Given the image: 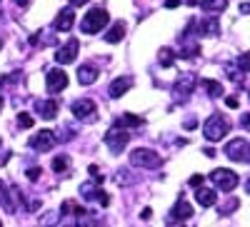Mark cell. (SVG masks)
Returning <instances> with one entry per match:
<instances>
[{
	"instance_id": "5b68a950",
	"label": "cell",
	"mask_w": 250,
	"mask_h": 227,
	"mask_svg": "<svg viewBox=\"0 0 250 227\" xmlns=\"http://www.w3.org/2000/svg\"><path fill=\"white\" fill-rule=\"evenodd\" d=\"M210 180L215 182V188H220L223 192H230V190H235L238 188V175L233 172V170H225V168H220V170H213V175H210Z\"/></svg>"
},
{
	"instance_id": "4fadbf2b",
	"label": "cell",
	"mask_w": 250,
	"mask_h": 227,
	"mask_svg": "<svg viewBox=\"0 0 250 227\" xmlns=\"http://www.w3.org/2000/svg\"><path fill=\"white\" fill-rule=\"evenodd\" d=\"M195 202L200 205V208H213V205L218 202V195H215V190H208V188H203V185H198L195 188Z\"/></svg>"
},
{
	"instance_id": "f546056e",
	"label": "cell",
	"mask_w": 250,
	"mask_h": 227,
	"mask_svg": "<svg viewBox=\"0 0 250 227\" xmlns=\"http://www.w3.org/2000/svg\"><path fill=\"white\" fill-rule=\"evenodd\" d=\"M225 105H228V108H238L240 102H238V97H235V95H230V97L225 100Z\"/></svg>"
},
{
	"instance_id": "3957f363",
	"label": "cell",
	"mask_w": 250,
	"mask_h": 227,
	"mask_svg": "<svg viewBox=\"0 0 250 227\" xmlns=\"http://www.w3.org/2000/svg\"><path fill=\"white\" fill-rule=\"evenodd\" d=\"M130 162L135 165V168H148V170H155V168H160L163 157H160L155 150H148V148H138V150H133V155H130Z\"/></svg>"
},
{
	"instance_id": "52a82bcc",
	"label": "cell",
	"mask_w": 250,
	"mask_h": 227,
	"mask_svg": "<svg viewBox=\"0 0 250 227\" xmlns=\"http://www.w3.org/2000/svg\"><path fill=\"white\" fill-rule=\"evenodd\" d=\"M55 142H58L55 132H50V130H40L35 137H30V148H33V150H40V152H48V150L55 148Z\"/></svg>"
},
{
	"instance_id": "7402d4cb",
	"label": "cell",
	"mask_w": 250,
	"mask_h": 227,
	"mask_svg": "<svg viewBox=\"0 0 250 227\" xmlns=\"http://www.w3.org/2000/svg\"><path fill=\"white\" fill-rule=\"evenodd\" d=\"M225 5H228V0H203V3H200V8H203V10H208V13L225 10Z\"/></svg>"
},
{
	"instance_id": "6da1fadb",
	"label": "cell",
	"mask_w": 250,
	"mask_h": 227,
	"mask_svg": "<svg viewBox=\"0 0 250 227\" xmlns=\"http://www.w3.org/2000/svg\"><path fill=\"white\" fill-rule=\"evenodd\" d=\"M105 25H108V10L105 8H93L85 18L80 20V30L88 33V35L100 33V28H105Z\"/></svg>"
},
{
	"instance_id": "7c38bea8",
	"label": "cell",
	"mask_w": 250,
	"mask_h": 227,
	"mask_svg": "<svg viewBox=\"0 0 250 227\" xmlns=\"http://www.w3.org/2000/svg\"><path fill=\"white\" fill-rule=\"evenodd\" d=\"M188 217H193V208H190V205H188L185 200H178V202H175V208H173V212H170V217H168V225L185 222Z\"/></svg>"
},
{
	"instance_id": "d4e9b609",
	"label": "cell",
	"mask_w": 250,
	"mask_h": 227,
	"mask_svg": "<svg viewBox=\"0 0 250 227\" xmlns=\"http://www.w3.org/2000/svg\"><path fill=\"white\" fill-rule=\"evenodd\" d=\"M198 55H200V45H188V48L180 50V57H188V60H193Z\"/></svg>"
},
{
	"instance_id": "30bf717a",
	"label": "cell",
	"mask_w": 250,
	"mask_h": 227,
	"mask_svg": "<svg viewBox=\"0 0 250 227\" xmlns=\"http://www.w3.org/2000/svg\"><path fill=\"white\" fill-rule=\"evenodd\" d=\"M73 25H75V10H73V5H70V8H62V10L58 13V18H55L53 28L60 30V33H68Z\"/></svg>"
},
{
	"instance_id": "603a6c76",
	"label": "cell",
	"mask_w": 250,
	"mask_h": 227,
	"mask_svg": "<svg viewBox=\"0 0 250 227\" xmlns=\"http://www.w3.org/2000/svg\"><path fill=\"white\" fill-rule=\"evenodd\" d=\"M173 57H175V53H173L170 48H163V50L158 53V60H160L163 68H170V65H173Z\"/></svg>"
},
{
	"instance_id": "ba28073f",
	"label": "cell",
	"mask_w": 250,
	"mask_h": 227,
	"mask_svg": "<svg viewBox=\"0 0 250 227\" xmlns=\"http://www.w3.org/2000/svg\"><path fill=\"white\" fill-rule=\"evenodd\" d=\"M78 50H80V43H78L75 38H70L62 48H58L55 60H58V63H62V65H68V63H73V60L78 57Z\"/></svg>"
},
{
	"instance_id": "f1b7e54d",
	"label": "cell",
	"mask_w": 250,
	"mask_h": 227,
	"mask_svg": "<svg viewBox=\"0 0 250 227\" xmlns=\"http://www.w3.org/2000/svg\"><path fill=\"white\" fill-rule=\"evenodd\" d=\"M25 175H28V177H30V180H38V177H40V175H43V170H40V168H30V170H28V172H25Z\"/></svg>"
},
{
	"instance_id": "74e56055",
	"label": "cell",
	"mask_w": 250,
	"mask_h": 227,
	"mask_svg": "<svg viewBox=\"0 0 250 227\" xmlns=\"http://www.w3.org/2000/svg\"><path fill=\"white\" fill-rule=\"evenodd\" d=\"M15 3H18L20 8H28V5H30V0H15Z\"/></svg>"
},
{
	"instance_id": "e575fe53",
	"label": "cell",
	"mask_w": 250,
	"mask_h": 227,
	"mask_svg": "<svg viewBox=\"0 0 250 227\" xmlns=\"http://www.w3.org/2000/svg\"><path fill=\"white\" fill-rule=\"evenodd\" d=\"M195 125H198V120H185V128H188V130H193Z\"/></svg>"
},
{
	"instance_id": "2e32d148",
	"label": "cell",
	"mask_w": 250,
	"mask_h": 227,
	"mask_svg": "<svg viewBox=\"0 0 250 227\" xmlns=\"http://www.w3.org/2000/svg\"><path fill=\"white\" fill-rule=\"evenodd\" d=\"M73 115L75 117H93L95 115V102L93 100H78V102H73Z\"/></svg>"
},
{
	"instance_id": "7a4b0ae2",
	"label": "cell",
	"mask_w": 250,
	"mask_h": 227,
	"mask_svg": "<svg viewBox=\"0 0 250 227\" xmlns=\"http://www.w3.org/2000/svg\"><path fill=\"white\" fill-rule=\"evenodd\" d=\"M228 130H230V125H228V120L223 115H213V117H208L205 120V125H203V135L210 140V142H218L228 135Z\"/></svg>"
},
{
	"instance_id": "ffe728a7",
	"label": "cell",
	"mask_w": 250,
	"mask_h": 227,
	"mask_svg": "<svg viewBox=\"0 0 250 227\" xmlns=\"http://www.w3.org/2000/svg\"><path fill=\"white\" fill-rule=\"evenodd\" d=\"M203 88L208 90V95H210V97H220L223 95V85H220V82H215V80H210V77L203 80Z\"/></svg>"
},
{
	"instance_id": "4316f807",
	"label": "cell",
	"mask_w": 250,
	"mask_h": 227,
	"mask_svg": "<svg viewBox=\"0 0 250 227\" xmlns=\"http://www.w3.org/2000/svg\"><path fill=\"white\" fill-rule=\"evenodd\" d=\"M18 125L20 128H33V115L30 113H20L18 115Z\"/></svg>"
},
{
	"instance_id": "e0dca14e",
	"label": "cell",
	"mask_w": 250,
	"mask_h": 227,
	"mask_svg": "<svg viewBox=\"0 0 250 227\" xmlns=\"http://www.w3.org/2000/svg\"><path fill=\"white\" fill-rule=\"evenodd\" d=\"M95 77H98V68H93V65H80L78 68V82L80 85H93Z\"/></svg>"
},
{
	"instance_id": "b9f144b4",
	"label": "cell",
	"mask_w": 250,
	"mask_h": 227,
	"mask_svg": "<svg viewBox=\"0 0 250 227\" xmlns=\"http://www.w3.org/2000/svg\"><path fill=\"white\" fill-rule=\"evenodd\" d=\"M0 48H3V40H0Z\"/></svg>"
},
{
	"instance_id": "8fae6325",
	"label": "cell",
	"mask_w": 250,
	"mask_h": 227,
	"mask_svg": "<svg viewBox=\"0 0 250 227\" xmlns=\"http://www.w3.org/2000/svg\"><path fill=\"white\" fill-rule=\"evenodd\" d=\"M35 113L43 117V120H55V115H58V100H53V97L38 100L35 102Z\"/></svg>"
},
{
	"instance_id": "f35d334b",
	"label": "cell",
	"mask_w": 250,
	"mask_h": 227,
	"mask_svg": "<svg viewBox=\"0 0 250 227\" xmlns=\"http://www.w3.org/2000/svg\"><path fill=\"white\" fill-rule=\"evenodd\" d=\"M245 190H248V195H250V177L245 180Z\"/></svg>"
},
{
	"instance_id": "484cf974",
	"label": "cell",
	"mask_w": 250,
	"mask_h": 227,
	"mask_svg": "<svg viewBox=\"0 0 250 227\" xmlns=\"http://www.w3.org/2000/svg\"><path fill=\"white\" fill-rule=\"evenodd\" d=\"M238 68H240V73H250V53H243L238 57Z\"/></svg>"
},
{
	"instance_id": "5bb4252c",
	"label": "cell",
	"mask_w": 250,
	"mask_h": 227,
	"mask_svg": "<svg viewBox=\"0 0 250 227\" xmlns=\"http://www.w3.org/2000/svg\"><path fill=\"white\" fill-rule=\"evenodd\" d=\"M198 85V80L193 77V75H183L178 82H175V95L180 97V100H185L188 95H190L193 93V88Z\"/></svg>"
},
{
	"instance_id": "8992f818",
	"label": "cell",
	"mask_w": 250,
	"mask_h": 227,
	"mask_svg": "<svg viewBox=\"0 0 250 227\" xmlns=\"http://www.w3.org/2000/svg\"><path fill=\"white\" fill-rule=\"evenodd\" d=\"M225 155L230 157V160H235V162H250V145L245 140H230L225 145Z\"/></svg>"
},
{
	"instance_id": "d6a6232c",
	"label": "cell",
	"mask_w": 250,
	"mask_h": 227,
	"mask_svg": "<svg viewBox=\"0 0 250 227\" xmlns=\"http://www.w3.org/2000/svg\"><path fill=\"white\" fill-rule=\"evenodd\" d=\"M180 0H165V8H178Z\"/></svg>"
},
{
	"instance_id": "4dcf8cb0",
	"label": "cell",
	"mask_w": 250,
	"mask_h": 227,
	"mask_svg": "<svg viewBox=\"0 0 250 227\" xmlns=\"http://www.w3.org/2000/svg\"><path fill=\"white\" fill-rule=\"evenodd\" d=\"M240 125H243L245 130H250V113H245V115L240 117Z\"/></svg>"
},
{
	"instance_id": "83f0119b",
	"label": "cell",
	"mask_w": 250,
	"mask_h": 227,
	"mask_svg": "<svg viewBox=\"0 0 250 227\" xmlns=\"http://www.w3.org/2000/svg\"><path fill=\"white\" fill-rule=\"evenodd\" d=\"M235 208H238V200H230V202L225 205V208H220V215H230Z\"/></svg>"
},
{
	"instance_id": "44dd1931",
	"label": "cell",
	"mask_w": 250,
	"mask_h": 227,
	"mask_svg": "<svg viewBox=\"0 0 250 227\" xmlns=\"http://www.w3.org/2000/svg\"><path fill=\"white\" fill-rule=\"evenodd\" d=\"M68 212H75V215L80 217V215H85V208H83V205H78V202H73V200H68V202H62L60 215H68Z\"/></svg>"
},
{
	"instance_id": "8d00e7d4",
	"label": "cell",
	"mask_w": 250,
	"mask_h": 227,
	"mask_svg": "<svg viewBox=\"0 0 250 227\" xmlns=\"http://www.w3.org/2000/svg\"><path fill=\"white\" fill-rule=\"evenodd\" d=\"M85 3H88V0H70V5H73V8H78V5H85Z\"/></svg>"
},
{
	"instance_id": "836d02e7",
	"label": "cell",
	"mask_w": 250,
	"mask_h": 227,
	"mask_svg": "<svg viewBox=\"0 0 250 227\" xmlns=\"http://www.w3.org/2000/svg\"><path fill=\"white\" fill-rule=\"evenodd\" d=\"M240 13H243V15H250V3H243V5H240Z\"/></svg>"
},
{
	"instance_id": "9a60e30c",
	"label": "cell",
	"mask_w": 250,
	"mask_h": 227,
	"mask_svg": "<svg viewBox=\"0 0 250 227\" xmlns=\"http://www.w3.org/2000/svg\"><path fill=\"white\" fill-rule=\"evenodd\" d=\"M133 88V80L130 77H115L113 82H110V97H123L125 93H128Z\"/></svg>"
},
{
	"instance_id": "9c48e42d",
	"label": "cell",
	"mask_w": 250,
	"mask_h": 227,
	"mask_svg": "<svg viewBox=\"0 0 250 227\" xmlns=\"http://www.w3.org/2000/svg\"><path fill=\"white\" fill-rule=\"evenodd\" d=\"M45 85H48V93L50 95H55V93H60V90H65L68 88V75L62 73V70H50L48 73V80H45Z\"/></svg>"
},
{
	"instance_id": "d590c367",
	"label": "cell",
	"mask_w": 250,
	"mask_h": 227,
	"mask_svg": "<svg viewBox=\"0 0 250 227\" xmlns=\"http://www.w3.org/2000/svg\"><path fill=\"white\" fill-rule=\"evenodd\" d=\"M150 215H153L150 208H145V210H143V220H150Z\"/></svg>"
},
{
	"instance_id": "ab89813d",
	"label": "cell",
	"mask_w": 250,
	"mask_h": 227,
	"mask_svg": "<svg viewBox=\"0 0 250 227\" xmlns=\"http://www.w3.org/2000/svg\"><path fill=\"white\" fill-rule=\"evenodd\" d=\"M185 3H188V5H198V0H185Z\"/></svg>"
},
{
	"instance_id": "60d3db41",
	"label": "cell",
	"mask_w": 250,
	"mask_h": 227,
	"mask_svg": "<svg viewBox=\"0 0 250 227\" xmlns=\"http://www.w3.org/2000/svg\"><path fill=\"white\" fill-rule=\"evenodd\" d=\"M0 110H3V97H0Z\"/></svg>"
},
{
	"instance_id": "277c9868",
	"label": "cell",
	"mask_w": 250,
	"mask_h": 227,
	"mask_svg": "<svg viewBox=\"0 0 250 227\" xmlns=\"http://www.w3.org/2000/svg\"><path fill=\"white\" fill-rule=\"evenodd\" d=\"M130 142V135L125 132L120 125H115L113 130H108V135H105V145L110 148V152L113 155H120L123 150H125V145Z\"/></svg>"
},
{
	"instance_id": "cb8c5ba5",
	"label": "cell",
	"mask_w": 250,
	"mask_h": 227,
	"mask_svg": "<svg viewBox=\"0 0 250 227\" xmlns=\"http://www.w3.org/2000/svg\"><path fill=\"white\" fill-rule=\"evenodd\" d=\"M68 165H70V157H68V155H58V157L53 160V170H55V172H65Z\"/></svg>"
},
{
	"instance_id": "d6986e66",
	"label": "cell",
	"mask_w": 250,
	"mask_h": 227,
	"mask_svg": "<svg viewBox=\"0 0 250 227\" xmlns=\"http://www.w3.org/2000/svg\"><path fill=\"white\" fill-rule=\"evenodd\" d=\"M115 125H120V128H140V125H143V117L125 113V115H120V117L115 120Z\"/></svg>"
},
{
	"instance_id": "ac0fdd59",
	"label": "cell",
	"mask_w": 250,
	"mask_h": 227,
	"mask_svg": "<svg viewBox=\"0 0 250 227\" xmlns=\"http://www.w3.org/2000/svg\"><path fill=\"white\" fill-rule=\"evenodd\" d=\"M123 35H125V23H123V20H118V23H113V28L105 33V40H108L110 45H115V43H120V40H123Z\"/></svg>"
},
{
	"instance_id": "1f68e13d",
	"label": "cell",
	"mask_w": 250,
	"mask_h": 227,
	"mask_svg": "<svg viewBox=\"0 0 250 227\" xmlns=\"http://www.w3.org/2000/svg\"><path fill=\"white\" fill-rule=\"evenodd\" d=\"M203 180H205L203 175H193L190 177V185H193V188H198V185H203Z\"/></svg>"
}]
</instances>
